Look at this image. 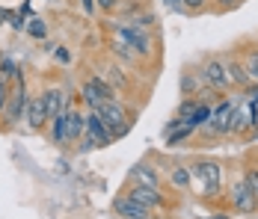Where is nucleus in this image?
<instances>
[{
  "label": "nucleus",
  "mask_w": 258,
  "mask_h": 219,
  "mask_svg": "<svg viewBox=\"0 0 258 219\" xmlns=\"http://www.w3.org/2000/svg\"><path fill=\"white\" fill-rule=\"evenodd\" d=\"M205 219H229V216H223V213H214V216H205Z\"/></svg>",
  "instance_id": "35"
},
{
  "label": "nucleus",
  "mask_w": 258,
  "mask_h": 219,
  "mask_svg": "<svg viewBox=\"0 0 258 219\" xmlns=\"http://www.w3.org/2000/svg\"><path fill=\"white\" fill-rule=\"evenodd\" d=\"M196 133V127L190 122H181L178 127H172V130H166V145H181L184 139H190Z\"/></svg>",
  "instance_id": "17"
},
{
  "label": "nucleus",
  "mask_w": 258,
  "mask_h": 219,
  "mask_svg": "<svg viewBox=\"0 0 258 219\" xmlns=\"http://www.w3.org/2000/svg\"><path fill=\"white\" fill-rule=\"evenodd\" d=\"M51 122H53V142L62 145V142H66V110H62L59 116H53Z\"/></svg>",
  "instance_id": "20"
},
{
  "label": "nucleus",
  "mask_w": 258,
  "mask_h": 219,
  "mask_svg": "<svg viewBox=\"0 0 258 219\" xmlns=\"http://www.w3.org/2000/svg\"><path fill=\"white\" fill-rule=\"evenodd\" d=\"M237 3H240V0H217V6H220L223 12H226V9H234Z\"/></svg>",
  "instance_id": "31"
},
{
  "label": "nucleus",
  "mask_w": 258,
  "mask_h": 219,
  "mask_svg": "<svg viewBox=\"0 0 258 219\" xmlns=\"http://www.w3.org/2000/svg\"><path fill=\"white\" fill-rule=\"evenodd\" d=\"M113 210H116L122 219H152V210H149V207H143L140 201H134L128 193L119 195V198L113 201Z\"/></svg>",
  "instance_id": "10"
},
{
  "label": "nucleus",
  "mask_w": 258,
  "mask_h": 219,
  "mask_svg": "<svg viewBox=\"0 0 258 219\" xmlns=\"http://www.w3.org/2000/svg\"><path fill=\"white\" fill-rule=\"evenodd\" d=\"M169 184H172L175 190H190V184H193V172H190V166H172V172H169Z\"/></svg>",
  "instance_id": "16"
},
{
  "label": "nucleus",
  "mask_w": 258,
  "mask_h": 219,
  "mask_svg": "<svg viewBox=\"0 0 258 219\" xmlns=\"http://www.w3.org/2000/svg\"><path fill=\"white\" fill-rule=\"evenodd\" d=\"M232 110H234L232 101L220 98V104L214 107L211 119H208V122L202 124V127H205L208 133H232Z\"/></svg>",
  "instance_id": "6"
},
{
  "label": "nucleus",
  "mask_w": 258,
  "mask_h": 219,
  "mask_svg": "<svg viewBox=\"0 0 258 219\" xmlns=\"http://www.w3.org/2000/svg\"><path fill=\"white\" fill-rule=\"evenodd\" d=\"M83 9H86V12L92 15V12H95V0H83Z\"/></svg>",
  "instance_id": "33"
},
{
  "label": "nucleus",
  "mask_w": 258,
  "mask_h": 219,
  "mask_svg": "<svg viewBox=\"0 0 258 219\" xmlns=\"http://www.w3.org/2000/svg\"><path fill=\"white\" fill-rule=\"evenodd\" d=\"M89 83H92V86H95V89L101 92V98H104V101H116V92H113V86H110V83H107L104 77H92Z\"/></svg>",
  "instance_id": "22"
},
{
  "label": "nucleus",
  "mask_w": 258,
  "mask_h": 219,
  "mask_svg": "<svg viewBox=\"0 0 258 219\" xmlns=\"http://www.w3.org/2000/svg\"><path fill=\"white\" fill-rule=\"evenodd\" d=\"M131 184H143V187H155L160 190V178H157V172L149 166V163H137V166H131Z\"/></svg>",
  "instance_id": "12"
},
{
  "label": "nucleus",
  "mask_w": 258,
  "mask_h": 219,
  "mask_svg": "<svg viewBox=\"0 0 258 219\" xmlns=\"http://www.w3.org/2000/svg\"><path fill=\"white\" fill-rule=\"evenodd\" d=\"M27 104H30V95H27V86H24V80H18V86H15V89L9 92V101H6V110H3L6 122H9V124L21 122V119H24Z\"/></svg>",
  "instance_id": "7"
},
{
  "label": "nucleus",
  "mask_w": 258,
  "mask_h": 219,
  "mask_svg": "<svg viewBox=\"0 0 258 219\" xmlns=\"http://www.w3.org/2000/svg\"><path fill=\"white\" fill-rule=\"evenodd\" d=\"M226 74H229V80H232V86H240V89H246V86L252 83L240 59H226Z\"/></svg>",
  "instance_id": "15"
},
{
  "label": "nucleus",
  "mask_w": 258,
  "mask_h": 219,
  "mask_svg": "<svg viewBox=\"0 0 258 219\" xmlns=\"http://www.w3.org/2000/svg\"><path fill=\"white\" fill-rule=\"evenodd\" d=\"M27 33H30V36H36V39H45V36H48V27H45L42 18H33V21L27 24Z\"/></svg>",
  "instance_id": "23"
},
{
  "label": "nucleus",
  "mask_w": 258,
  "mask_h": 219,
  "mask_svg": "<svg viewBox=\"0 0 258 219\" xmlns=\"http://www.w3.org/2000/svg\"><path fill=\"white\" fill-rule=\"evenodd\" d=\"M246 95L252 98V104H258V83H249L246 86Z\"/></svg>",
  "instance_id": "32"
},
{
  "label": "nucleus",
  "mask_w": 258,
  "mask_h": 219,
  "mask_svg": "<svg viewBox=\"0 0 258 219\" xmlns=\"http://www.w3.org/2000/svg\"><path fill=\"white\" fill-rule=\"evenodd\" d=\"M6 18H9V12H6V9H3V6H0V24H3V21H6Z\"/></svg>",
  "instance_id": "34"
},
{
  "label": "nucleus",
  "mask_w": 258,
  "mask_h": 219,
  "mask_svg": "<svg viewBox=\"0 0 258 219\" xmlns=\"http://www.w3.org/2000/svg\"><path fill=\"white\" fill-rule=\"evenodd\" d=\"M190 172H193V181H202V190H199V193H205V195L220 193V187H223V172H220L217 163L202 160V163H196Z\"/></svg>",
  "instance_id": "2"
},
{
  "label": "nucleus",
  "mask_w": 258,
  "mask_h": 219,
  "mask_svg": "<svg viewBox=\"0 0 258 219\" xmlns=\"http://www.w3.org/2000/svg\"><path fill=\"white\" fill-rule=\"evenodd\" d=\"M42 104L48 110V119H53V116H59L66 110V92L62 89H45L42 92Z\"/></svg>",
  "instance_id": "14"
},
{
  "label": "nucleus",
  "mask_w": 258,
  "mask_h": 219,
  "mask_svg": "<svg viewBox=\"0 0 258 219\" xmlns=\"http://www.w3.org/2000/svg\"><path fill=\"white\" fill-rule=\"evenodd\" d=\"M83 101L89 104V110H95V107L101 104L104 98H101V92H98V89H95L92 83H83Z\"/></svg>",
  "instance_id": "21"
},
{
  "label": "nucleus",
  "mask_w": 258,
  "mask_h": 219,
  "mask_svg": "<svg viewBox=\"0 0 258 219\" xmlns=\"http://www.w3.org/2000/svg\"><path fill=\"white\" fill-rule=\"evenodd\" d=\"M196 104H199V98H184L181 107H178V119H187V116L196 110Z\"/></svg>",
  "instance_id": "25"
},
{
  "label": "nucleus",
  "mask_w": 258,
  "mask_h": 219,
  "mask_svg": "<svg viewBox=\"0 0 258 219\" xmlns=\"http://www.w3.org/2000/svg\"><path fill=\"white\" fill-rule=\"evenodd\" d=\"M211 113H214V107H208L205 101H199V104H196V110L190 113V119H187V122L193 124V127H202V124L211 119Z\"/></svg>",
  "instance_id": "18"
},
{
  "label": "nucleus",
  "mask_w": 258,
  "mask_h": 219,
  "mask_svg": "<svg viewBox=\"0 0 258 219\" xmlns=\"http://www.w3.org/2000/svg\"><path fill=\"white\" fill-rule=\"evenodd\" d=\"M116 36H119V42L122 45H128V48H134L137 53H152V39H149V33L143 30V27L137 24H119V30H116Z\"/></svg>",
  "instance_id": "3"
},
{
  "label": "nucleus",
  "mask_w": 258,
  "mask_h": 219,
  "mask_svg": "<svg viewBox=\"0 0 258 219\" xmlns=\"http://www.w3.org/2000/svg\"><path fill=\"white\" fill-rule=\"evenodd\" d=\"M199 77L205 80L211 89H217V92H223V89H229V86H232V80H229V74H226V62H223V59H217V56L202 62Z\"/></svg>",
  "instance_id": "5"
},
{
  "label": "nucleus",
  "mask_w": 258,
  "mask_h": 219,
  "mask_svg": "<svg viewBox=\"0 0 258 219\" xmlns=\"http://www.w3.org/2000/svg\"><path fill=\"white\" fill-rule=\"evenodd\" d=\"M128 195L134 198V201H140L143 207H149V210H160V207H166V198H163V193H160V190H155V187L131 184Z\"/></svg>",
  "instance_id": "9"
},
{
  "label": "nucleus",
  "mask_w": 258,
  "mask_h": 219,
  "mask_svg": "<svg viewBox=\"0 0 258 219\" xmlns=\"http://www.w3.org/2000/svg\"><path fill=\"white\" fill-rule=\"evenodd\" d=\"M86 130H89V136H86V142L89 145H98V148H104V145H110L116 136H113V130L104 124V119L95 113V110H89V116H86Z\"/></svg>",
  "instance_id": "8"
},
{
  "label": "nucleus",
  "mask_w": 258,
  "mask_h": 219,
  "mask_svg": "<svg viewBox=\"0 0 258 219\" xmlns=\"http://www.w3.org/2000/svg\"><path fill=\"white\" fill-rule=\"evenodd\" d=\"M172 3H181V0H172Z\"/></svg>",
  "instance_id": "36"
},
{
  "label": "nucleus",
  "mask_w": 258,
  "mask_h": 219,
  "mask_svg": "<svg viewBox=\"0 0 258 219\" xmlns=\"http://www.w3.org/2000/svg\"><path fill=\"white\" fill-rule=\"evenodd\" d=\"M181 6H184L187 12H202L208 6V0H181Z\"/></svg>",
  "instance_id": "27"
},
{
  "label": "nucleus",
  "mask_w": 258,
  "mask_h": 219,
  "mask_svg": "<svg viewBox=\"0 0 258 219\" xmlns=\"http://www.w3.org/2000/svg\"><path fill=\"white\" fill-rule=\"evenodd\" d=\"M240 62H243V68H246V74H249V80L258 83V48H249Z\"/></svg>",
  "instance_id": "19"
},
{
  "label": "nucleus",
  "mask_w": 258,
  "mask_h": 219,
  "mask_svg": "<svg viewBox=\"0 0 258 219\" xmlns=\"http://www.w3.org/2000/svg\"><path fill=\"white\" fill-rule=\"evenodd\" d=\"M243 181L249 184V190L258 195V169H246V175H243Z\"/></svg>",
  "instance_id": "28"
},
{
  "label": "nucleus",
  "mask_w": 258,
  "mask_h": 219,
  "mask_svg": "<svg viewBox=\"0 0 258 219\" xmlns=\"http://www.w3.org/2000/svg\"><path fill=\"white\" fill-rule=\"evenodd\" d=\"M107 77H110L116 86H128V77H125V71H122L119 65H110V68H107Z\"/></svg>",
  "instance_id": "24"
},
{
  "label": "nucleus",
  "mask_w": 258,
  "mask_h": 219,
  "mask_svg": "<svg viewBox=\"0 0 258 219\" xmlns=\"http://www.w3.org/2000/svg\"><path fill=\"white\" fill-rule=\"evenodd\" d=\"M95 113L104 119V124L113 130V136H125L131 130V122H128V113H125V107L122 104H116V101H101L98 107H95Z\"/></svg>",
  "instance_id": "1"
},
{
  "label": "nucleus",
  "mask_w": 258,
  "mask_h": 219,
  "mask_svg": "<svg viewBox=\"0 0 258 219\" xmlns=\"http://www.w3.org/2000/svg\"><path fill=\"white\" fill-rule=\"evenodd\" d=\"M83 130H86V116H80L78 110H69L66 107V142L80 139Z\"/></svg>",
  "instance_id": "13"
},
{
  "label": "nucleus",
  "mask_w": 258,
  "mask_h": 219,
  "mask_svg": "<svg viewBox=\"0 0 258 219\" xmlns=\"http://www.w3.org/2000/svg\"><path fill=\"white\" fill-rule=\"evenodd\" d=\"M229 201L237 213H255L258 210V195L249 190V184L243 178H237L232 184V193H229Z\"/></svg>",
  "instance_id": "4"
},
{
  "label": "nucleus",
  "mask_w": 258,
  "mask_h": 219,
  "mask_svg": "<svg viewBox=\"0 0 258 219\" xmlns=\"http://www.w3.org/2000/svg\"><path fill=\"white\" fill-rule=\"evenodd\" d=\"M56 59H59V62H72V53L66 48H56Z\"/></svg>",
  "instance_id": "30"
},
{
  "label": "nucleus",
  "mask_w": 258,
  "mask_h": 219,
  "mask_svg": "<svg viewBox=\"0 0 258 219\" xmlns=\"http://www.w3.org/2000/svg\"><path fill=\"white\" fill-rule=\"evenodd\" d=\"M98 6L104 12H113V9H119V0H98Z\"/></svg>",
  "instance_id": "29"
},
{
  "label": "nucleus",
  "mask_w": 258,
  "mask_h": 219,
  "mask_svg": "<svg viewBox=\"0 0 258 219\" xmlns=\"http://www.w3.org/2000/svg\"><path fill=\"white\" fill-rule=\"evenodd\" d=\"M24 119H27V127H30V130H42L45 122H51V119H48V110H45V104H42V98H30V104H27V110H24Z\"/></svg>",
  "instance_id": "11"
},
{
  "label": "nucleus",
  "mask_w": 258,
  "mask_h": 219,
  "mask_svg": "<svg viewBox=\"0 0 258 219\" xmlns=\"http://www.w3.org/2000/svg\"><path fill=\"white\" fill-rule=\"evenodd\" d=\"M9 92H12V89H9V80H6V77L0 74V113L6 110V101H9Z\"/></svg>",
  "instance_id": "26"
}]
</instances>
